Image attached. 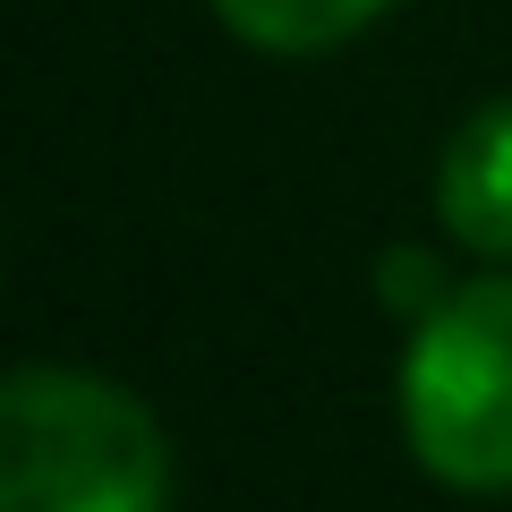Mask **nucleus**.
Here are the masks:
<instances>
[{
  "label": "nucleus",
  "instance_id": "1",
  "mask_svg": "<svg viewBox=\"0 0 512 512\" xmlns=\"http://www.w3.org/2000/svg\"><path fill=\"white\" fill-rule=\"evenodd\" d=\"M0 512H171L154 410L86 367H18L0 384Z\"/></svg>",
  "mask_w": 512,
  "mask_h": 512
},
{
  "label": "nucleus",
  "instance_id": "2",
  "mask_svg": "<svg viewBox=\"0 0 512 512\" xmlns=\"http://www.w3.org/2000/svg\"><path fill=\"white\" fill-rule=\"evenodd\" d=\"M402 444L453 495H512V274L453 282L402 350Z\"/></svg>",
  "mask_w": 512,
  "mask_h": 512
},
{
  "label": "nucleus",
  "instance_id": "3",
  "mask_svg": "<svg viewBox=\"0 0 512 512\" xmlns=\"http://www.w3.org/2000/svg\"><path fill=\"white\" fill-rule=\"evenodd\" d=\"M436 214L470 256L512 265V94L478 103L436 163Z\"/></svg>",
  "mask_w": 512,
  "mask_h": 512
},
{
  "label": "nucleus",
  "instance_id": "4",
  "mask_svg": "<svg viewBox=\"0 0 512 512\" xmlns=\"http://www.w3.org/2000/svg\"><path fill=\"white\" fill-rule=\"evenodd\" d=\"M205 9H214L248 52L308 60V52H333V43L367 35L393 0H205Z\"/></svg>",
  "mask_w": 512,
  "mask_h": 512
}]
</instances>
